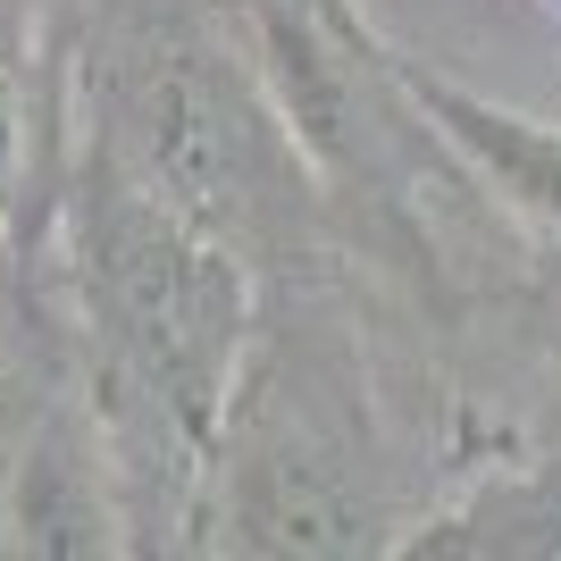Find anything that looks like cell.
Instances as JSON below:
<instances>
[{"mask_svg": "<svg viewBox=\"0 0 561 561\" xmlns=\"http://www.w3.org/2000/svg\"><path fill=\"white\" fill-rule=\"evenodd\" d=\"M394 84H402V101H411V117H420L436 142H453L519 218H537L545 234H561V126L519 117V110H503V101L453 84V76H427L420 59H402V50H394Z\"/></svg>", "mask_w": 561, "mask_h": 561, "instance_id": "obj_3", "label": "cell"}, {"mask_svg": "<svg viewBox=\"0 0 561 561\" xmlns=\"http://www.w3.org/2000/svg\"><path fill=\"white\" fill-rule=\"evenodd\" d=\"M93 151H110L135 185H151L227 243L277 210L302 176V151L252 59V34L234 50L193 18H151L110 50Z\"/></svg>", "mask_w": 561, "mask_h": 561, "instance_id": "obj_2", "label": "cell"}, {"mask_svg": "<svg viewBox=\"0 0 561 561\" xmlns=\"http://www.w3.org/2000/svg\"><path fill=\"white\" fill-rule=\"evenodd\" d=\"M117 461H101L93 436L76 427H50L43 445L25 453L18 469V545L34 553H93V545H117Z\"/></svg>", "mask_w": 561, "mask_h": 561, "instance_id": "obj_4", "label": "cell"}, {"mask_svg": "<svg viewBox=\"0 0 561 561\" xmlns=\"http://www.w3.org/2000/svg\"><path fill=\"white\" fill-rule=\"evenodd\" d=\"M402 553H561V469L494 478L420 537H402Z\"/></svg>", "mask_w": 561, "mask_h": 561, "instance_id": "obj_5", "label": "cell"}, {"mask_svg": "<svg viewBox=\"0 0 561 561\" xmlns=\"http://www.w3.org/2000/svg\"><path fill=\"white\" fill-rule=\"evenodd\" d=\"M76 285L110 360V394L202 469L260 328L243 252L93 151L76 176Z\"/></svg>", "mask_w": 561, "mask_h": 561, "instance_id": "obj_1", "label": "cell"}, {"mask_svg": "<svg viewBox=\"0 0 561 561\" xmlns=\"http://www.w3.org/2000/svg\"><path fill=\"white\" fill-rule=\"evenodd\" d=\"M227 9H268V0H227Z\"/></svg>", "mask_w": 561, "mask_h": 561, "instance_id": "obj_6", "label": "cell"}]
</instances>
